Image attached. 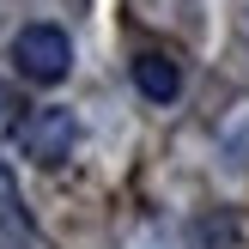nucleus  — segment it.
Masks as SVG:
<instances>
[{"label":"nucleus","instance_id":"39448f33","mask_svg":"<svg viewBox=\"0 0 249 249\" xmlns=\"http://www.w3.org/2000/svg\"><path fill=\"white\" fill-rule=\"evenodd\" d=\"M6 109H12V91H6V85H0V116H6Z\"/></svg>","mask_w":249,"mask_h":249},{"label":"nucleus","instance_id":"f03ea898","mask_svg":"<svg viewBox=\"0 0 249 249\" xmlns=\"http://www.w3.org/2000/svg\"><path fill=\"white\" fill-rule=\"evenodd\" d=\"M18 146H24V158H36V164H67L73 158V146H79V116L73 109H61V104H49V109H31V116L18 122Z\"/></svg>","mask_w":249,"mask_h":249},{"label":"nucleus","instance_id":"20e7f679","mask_svg":"<svg viewBox=\"0 0 249 249\" xmlns=\"http://www.w3.org/2000/svg\"><path fill=\"white\" fill-rule=\"evenodd\" d=\"M0 231H6L12 243H31V213H24L18 177H12V164H6V158H0Z\"/></svg>","mask_w":249,"mask_h":249},{"label":"nucleus","instance_id":"7ed1b4c3","mask_svg":"<svg viewBox=\"0 0 249 249\" xmlns=\"http://www.w3.org/2000/svg\"><path fill=\"white\" fill-rule=\"evenodd\" d=\"M134 91L146 104H177L182 97V67L170 55H134Z\"/></svg>","mask_w":249,"mask_h":249},{"label":"nucleus","instance_id":"f257e3e1","mask_svg":"<svg viewBox=\"0 0 249 249\" xmlns=\"http://www.w3.org/2000/svg\"><path fill=\"white\" fill-rule=\"evenodd\" d=\"M12 67L24 73L31 85H61L73 73V43L61 24H24L12 36Z\"/></svg>","mask_w":249,"mask_h":249}]
</instances>
